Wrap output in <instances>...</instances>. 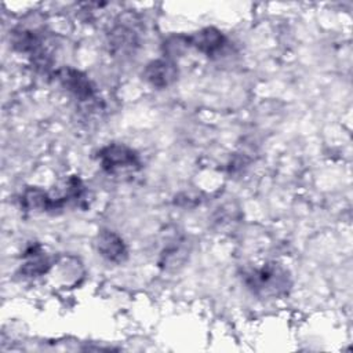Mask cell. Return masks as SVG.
<instances>
[{
	"instance_id": "obj_1",
	"label": "cell",
	"mask_w": 353,
	"mask_h": 353,
	"mask_svg": "<svg viewBox=\"0 0 353 353\" xmlns=\"http://www.w3.org/2000/svg\"><path fill=\"white\" fill-rule=\"evenodd\" d=\"M243 283L261 299H276L288 294L291 277L285 268L277 262H266L243 272Z\"/></svg>"
},
{
	"instance_id": "obj_2",
	"label": "cell",
	"mask_w": 353,
	"mask_h": 353,
	"mask_svg": "<svg viewBox=\"0 0 353 353\" xmlns=\"http://www.w3.org/2000/svg\"><path fill=\"white\" fill-rule=\"evenodd\" d=\"M102 170L109 175H125L141 168L138 153L124 143H109L98 152Z\"/></svg>"
},
{
	"instance_id": "obj_3",
	"label": "cell",
	"mask_w": 353,
	"mask_h": 353,
	"mask_svg": "<svg viewBox=\"0 0 353 353\" xmlns=\"http://www.w3.org/2000/svg\"><path fill=\"white\" fill-rule=\"evenodd\" d=\"M58 79L63 88H66L76 99L88 103L95 99V85L83 72L65 66L58 70Z\"/></svg>"
},
{
	"instance_id": "obj_4",
	"label": "cell",
	"mask_w": 353,
	"mask_h": 353,
	"mask_svg": "<svg viewBox=\"0 0 353 353\" xmlns=\"http://www.w3.org/2000/svg\"><path fill=\"white\" fill-rule=\"evenodd\" d=\"M108 47L114 57H130L139 47V36L132 26L117 23L108 33Z\"/></svg>"
},
{
	"instance_id": "obj_5",
	"label": "cell",
	"mask_w": 353,
	"mask_h": 353,
	"mask_svg": "<svg viewBox=\"0 0 353 353\" xmlns=\"http://www.w3.org/2000/svg\"><path fill=\"white\" fill-rule=\"evenodd\" d=\"M142 76L152 87L167 88L176 81L178 68L171 59H154L145 66Z\"/></svg>"
},
{
	"instance_id": "obj_6",
	"label": "cell",
	"mask_w": 353,
	"mask_h": 353,
	"mask_svg": "<svg viewBox=\"0 0 353 353\" xmlns=\"http://www.w3.org/2000/svg\"><path fill=\"white\" fill-rule=\"evenodd\" d=\"M95 247L102 258L113 263L124 262L128 255V250L124 240L113 230H101L97 234Z\"/></svg>"
},
{
	"instance_id": "obj_7",
	"label": "cell",
	"mask_w": 353,
	"mask_h": 353,
	"mask_svg": "<svg viewBox=\"0 0 353 353\" xmlns=\"http://www.w3.org/2000/svg\"><path fill=\"white\" fill-rule=\"evenodd\" d=\"M188 43L189 47H194L201 54L214 57L223 50L226 37L216 28H204L188 36Z\"/></svg>"
},
{
	"instance_id": "obj_8",
	"label": "cell",
	"mask_w": 353,
	"mask_h": 353,
	"mask_svg": "<svg viewBox=\"0 0 353 353\" xmlns=\"http://www.w3.org/2000/svg\"><path fill=\"white\" fill-rule=\"evenodd\" d=\"M21 203L28 211H34V212H47L52 210H59L65 205L61 197H51L47 192L36 186L28 188L22 193Z\"/></svg>"
},
{
	"instance_id": "obj_9",
	"label": "cell",
	"mask_w": 353,
	"mask_h": 353,
	"mask_svg": "<svg viewBox=\"0 0 353 353\" xmlns=\"http://www.w3.org/2000/svg\"><path fill=\"white\" fill-rule=\"evenodd\" d=\"M23 263L21 265V273L28 277H37L46 274L51 268L50 258L44 254L40 244H30L23 252Z\"/></svg>"
},
{
	"instance_id": "obj_10",
	"label": "cell",
	"mask_w": 353,
	"mask_h": 353,
	"mask_svg": "<svg viewBox=\"0 0 353 353\" xmlns=\"http://www.w3.org/2000/svg\"><path fill=\"white\" fill-rule=\"evenodd\" d=\"M188 256V248L183 240H174L172 243L167 244L165 248L160 254V266L164 269L176 268L182 265Z\"/></svg>"
}]
</instances>
